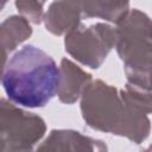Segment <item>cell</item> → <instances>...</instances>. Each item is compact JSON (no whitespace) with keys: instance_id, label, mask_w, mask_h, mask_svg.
<instances>
[{"instance_id":"1","label":"cell","mask_w":152,"mask_h":152,"mask_svg":"<svg viewBox=\"0 0 152 152\" xmlns=\"http://www.w3.org/2000/svg\"><path fill=\"white\" fill-rule=\"evenodd\" d=\"M59 69L43 50L26 45L5 63L2 87L10 101L28 108L44 107L56 94Z\"/></svg>"},{"instance_id":"2","label":"cell","mask_w":152,"mask_h":152,"mask_svg":"<svg viewBox=\"0 0 152 152\" xmlns=\"http://www.w3.org/2000/svg\"><path fill=\"white\" fill-rule=\"evenodd\" d=\"M81 97L82 116L91 128L126 137L135 144L148 137L147 114L129 108L114 87L96 80L86 87Z\"/></svg>"},{"instance_id":"3","label":"cell","mask_w":152,"mask_h":152,"mask_svg":"<svg viewBox=\"0 0 152 152\" xmlns=\"http://www.w3.org/2000/svg\"><path fill=\"white\" fill-rule=\"evenodd\" d=\"M115 30V48L124 62L128 83L150 90L152 20L139 10H128L116 23Z\"/></svg>"},{"instance_id":"4","label":"cell","mask_w":152,"mask_h":152,"mask_svg":"<svg viewBox=\"0 0 152 152\" xmlns=\"http://www.w3.org/2000/svg\"><path fill=\"white\" fill-rule=\"evenodd\" d=\"M45 121L5 99L0 106V151H30L43 138Z\"/></svg>"},{"instance_id":"5","label":"cell","mask_w":152,"mask_h":152,"mask_svg":"<svg viewBox=\"0 0 152 152\" xmlns=\"http://www.w3.org/2000/svg\"><path fill=\"white\" fill-rule=\"evenodd\" d=\"M64 43L66 52L75 59L91 69H97L115 46L116 30L102 23L89 27L80 24L65 34Z\"/></svg>"},{"instance_id":"6","label":"cell","mask_w":152,"mask_h":152,"mask_svg":"<svg viewBox=\"0 0 152 152\" xmlns=\"http://www.w3.org/2000/svg\"><path fill=\"white\" fill-rule=\"evenodd\" d=\"M82 18V0H56L44 14V23L48 31L61 36L76 28Z\"/></svg>"},{"instance_id":"7","label":"cell","mask_w":152,"mask_h":152,"mask_svg":"<svg viewBox=\"0 0 152 152\" xmlns=\"http://www.w3.org/2000/svg\"><path fill=\"white\" fill-rule=\"evenodd\" d=\"M39 151H106L103 141L83 135L80 132L70 129H53L45 141L38 146Z\"/></svg>"},{"instance_id":"8","label":"cell","mask_w":152,"mask_h":152,"mask_svg":"<svg viewBox=\"0 0 152 152\" xmlns=\"http://www.w3.org/2000/svg\"><path fill=\"white\" fill-rule=\"evenodd\" d=\"M91 82V75L82 70L71 61L63 58L59 68V83L57 95L66 104L74 103L82 96L86 87Z\"/></svg>"},{"instance_id":"9","label":"cell","mask_w":152,"mask_h":152,"mask_svg":"<svg viewBox=\"0 0 152 152\" xmlns=\"http://www.w3.org/2000/svg\"><path fill=\"white\" fill-rule=\"evenodd\" d=\"M0 31L4 63H6L7 53L13 51L21 42L27 39L32 33V28L27 18L21 15H12L1 24Z\"/></svg>"},{"instance_id":"10","label":"cell","mask_w":152,"mask_h":152,"mask_svg":"<svg viewBox=\"0 0 152 152\" xmlns=\"http://www.w3.org/2000/svg\"><path fill=\"white\" fill-rule=\"evenodd\" d=\"M129 0H82L83 18H101L118 23L128 11Z\"/></svg>"},{"instance_id":"11","label":"cell","mask_w":152,"mask_h":152,"mask_svg":"<svg viewBox=\"0 0 152 152\" xmlns=\"http://www.w3.org/2000/svg\"><path fill=\"white\" fill-rule=\"evenodd\" d=\"M122 101L132 109L144 114L152 113V91L138 86L127 83L120 91Z\"/></svg>"},{"instance_id":"12","label":"cell","mask_w":152,"mask_h":152,"mask_svg":"<svg viewBox=\"0 0 152 152\" xmlns=\"http://www.w3.org/2000/svg\"><path fill=\"white\" fill-rule=\"evenodd\" d=\"M46 0H15L18 11L34 24H39L44 19L43 7Z\"/></svg>"},{"instance_id":"13","label":"cell","mask_w":152,"mask_h":152,"mask_svg":"<svg viewBox=\"0 0 152 152\" xmlns=\"http://www.w3.org/2000/svg\"><path fill=\"white\" fill-rule=\"evenodd\" d=\"M150 90H152V72L150 75Z\"/></svg>"},{"instance_id":"14","label":"cell","mask_w":152,"mask_h":152,"mask_svg":"<svg viewBox=\"0 0 152 152\" xmlns=\"http://www.w3.org/2000/svg\"><path fill=\"white\" fill-rule=\"evenodd\" d=\"M6 1H7V0H2V5H1V6H2V7H4V6H5V4H6Z\"/></svg>"}]
</instances>
